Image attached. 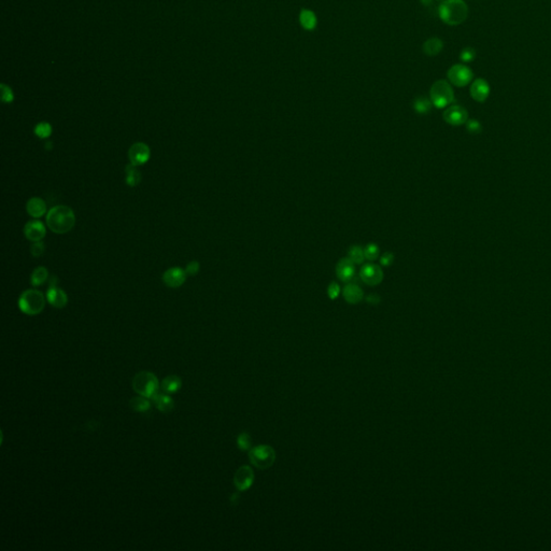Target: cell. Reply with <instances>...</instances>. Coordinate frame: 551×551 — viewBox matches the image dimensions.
<instances>
[{"label": "cell", "instance_id": "6da1fadb", "mask_svg": "<svg viewBox=\"0 0 551 551\" xmlns=\"http://www.w3.org/2000/svg\"><path fill=\"white\" fill-rule=\"evenodd\" d=\"M47 224L55 234L68 233L76 224L75 212L67 206H55L48 212Z\"/></svg>", "mask_w": 551, "mask_h": 551}, {"label": "cell", "instance_id": "7a4b0ae2", "mask_svg": "<svg viewBox=\"0 0 551 551\" xmlns=\"http://www.w3.org/2000/svg\"><path fill=\"white\" fill-rule=\"evenodd\" d=\"M439 18L445 24L458 26L468 17V7L463 0H444L438 8Z\"/></svg>", "mask_w": 551, "mask_h": 551}, {"label": "cell", "instance_id": "3957f363", "mask_svg": "<svg viewBox=\"0 0 551 551\" xmlns=\"http://www.w3.org/2000/svg\"><path fill=\"white\" fill-rule=\"evenodd\" d=\"M46 306L43 293L38 290H27L22 293L19 299V307L22 312L28 315L39 314Z\"/></svg>", "mask_w": 551, "mask_h": 551}, {"label": "cell", "instance_id": "277c9868", "mask_svg": "<svg viewBox=\"0 0 551 551\" xmlns=\"http://www.w3.org/2000/svg\"><path fill=\"white\" fill-rule=\"evenodd\" d=\"M133 388L139 395L153 399L158 393L159 384L157 377L150 372H140L135 375L133 379Z\"/></svg>", "mask_w": 551, "mask_h": 551}, {"label": "cell", "instance_id": "5b68a950", "mask_svg": "<svg viewBox=\"0 0 551 551\" xmlns=\"http://www.w3.org/2000/svg\"><path fill=\"white\" fill-rule=\"evenodd\" d=\"M430 97L433 106L443 109L454 101V92L451 84L446 80H438L432 85Z\"/></svg>", "mask_w": 551, "mask_h": 551}, {"label": "cell", "instance_id": "8992f818", "mask_svg": "<svg viewBox=\"0 0 551 551\" xmlns=\"http://www.w3.org/2000/svg\"><path fill=\"white\" fill-rule=\"evenodd\" d=\"M249 459L252 465L260 469H266L273 466L276 460V452L273 447L261 445L252 448L249 452Z\"/></svg>", "mask_w": 551, "mask_h": 551}, {"label": "cell", "instance_id": "52a82bcc", "mask_svg": "<svg viewBox=\"0 0 551 551\" xmlns=\"http://www.w3.org/2000/svg\"><path fill=\"white\" fill-rule=\"evenodd\" d=\"M449 82L457 87H464L472 82L474 73L471 68L463 64L453 65L447 72Z\"/></svg>", "mask_w": 551, "mask_h": 551}, {"label": "cell", "instance_id": "ba28073f", "mask_svg": "<svg viewBox=\"0 0 551 551\" xmlns=\"http://www.w3.org/2000/svg\"><path fill=\"white\" fill-rule=\"evenodd\" d=\"M359 278L367 285H378L384 280V271L376 264H366L359 270Z\"/></svg>", "mask_w": 551, "mask_h": 551}, {"label": "cell", "instance_id": "9c48e42d", "mask_svg": "<svg viewBox=\"0 0 551 551\" xmlns=\"http://www.w3.org/2000/svg\"><path fill=\"white\" fill-rule=\"evenodd\" d=\"M443 117L446 123L452 126H460L465 124L468 120V113L465 108L459 105H453L448 107L443 114Z\"/></svg>", "mask_w": 551, "mask_h": 551}, {"label": "cell", "instance_id": "30bf717a", "mask_svg": "<svg viewBox=\"0 0 551 551\" xmlns=\"http://www.w3.org/2000/svg\"><path fill=\"white\" fill-rule=\"evenodd\" d=\"M150 156L151 151L149 145L143 142H136L129 148L128 158L130 160V164L137 167L145 164L150 159Z\"/></svg>", "mask_w": 551, "mask_h": 551}, {"label": "cell", "instance_id": "8fae6325", "mask_svg": "<svg viewBox=\"0 0 551 551\" xmlns=\"http://www.w3.org/2000/svg\"><path fill=\"white\" fill-rule=\"evenodd\" d=\"M254 481V474L252 468L244 465L237 469L234 476V484L239 491H246L252 486Z\"/></svg>", "mask_w": 551, "mask_h": 551}, {"label": "cell", "instance_id": "7c38bea8", "mask_svg": "<svg viewBox=\"0 0 551 551\" xmlns=\"http://www.w3.org/2000/svg\"><path fill=\"white\" fill-rule=\"evenodd\" d=\"M187 276L188 275L186 273V270H183L182 268H179V267L169 268L163 275V282L168 286V288L177 289V288H180L181 285L185 284L187 280Z\"/></svg>", "mask_w": 551, "mask_h": 551}, {"label": "cell", "instance_id": "4fadbf2b", "mask_svg": "<svg viewBox=\"0 0 551 551\" xmlns=\"http://www.w3.org/2000/svg\"><path fill=\"white\" fill-rule=\"evenodd\" d=\"M469 93L475 101L484 102L490 95V85L484 79H476L473 81Z\"/></svg>", "mask_w": 551, "mask_h": 551}, {"label": "cell", "instance_id": "5bb4252c", "mask_svg": "<svg viewBox=\"0 0 551 551\" xmlns=\"http://www.w3.org/2000/svg\"><path fill=\"white\" fill-rule=\"evenodd\" d=\"M46 226L39 220H33L26 223L24 227V234L28 240L34 242L40 241L46 236Z\"/></svg>", "mask_w": 551, "mask_h": 551}, {"label": "cell", "instance_id": "9a60e30c", "mask_svg": "<svg viewBox=\"0 0 551 551\" xmlns=\"http://www.w3.org/2000/svg\"><path fill=\"white\" fill-rule=\"evenodd\" d=\"M355 274L354 263L349 258L341 259L336 266L337 278L342 282H350Z\"/></svg>", "mask_w": 551, "mask_h": 551}, {"label": "cell", "instance_id": "2e32d148", "mask_svg": "<svg viewBox=\"0 0 551 551\" xmlns=\"http://www.w3.org/2000/svg\"><path fill=\"white\" fill-rule=\"evenodd\" d=\"M48 302L55 308H64L68 304V296L65 291L57 286H50L47 292Z\"/></svg>", "mask_w": 551, "mask_h": 551}, {"label": "cell", "instance_id": "e0dca14e", "mask_svg": "<svg viewBox=\"0 0 551 551\" xmlns=\"http://www.w3.org/2000/svg\"><path fill=\"white\" fill-rule=\"evenodd\" d=\"M26 210L28 212V215L31 217L39 219V218H41V217H43L46 215L47 205H46L45 201L41 200V198L33 197L27 202Z\"/></svg>", "mask_w": 551, "mask_h": 551}, {"label": "cell", "instance_id": "ac0fdd59", "mask_svg": "<svg viewBox=\"0 0 551 551\" xmlns=\"http://www.w3.org/2000/svg\"><path fill=\"white\" fill-rule=\"evenodd\" d=\"M342 295H343V298L346 299L347 303L351 305H355V304H358L363 299L364 293H363V290L359 288L358 285L349 283L343 288Z\"/></svg>", "mask_w": 551, "mask_h": 551}, {"label": "cell", "instance_id": "d6986e66", "mask_svg": "<svg viewBox=\"0 0 551 551\" xmlns=\"http://www.w3.org/2000/svg\"><path fill=\"white\" fill-rule=\"evenodd\" d=\"M299 23L305 31L311 32L317 27L318 19L314 12L309 9H302L299 12Z\"/></svg>", "mask_w": 551, "mask_h": 551}, {"label": "cell", "instance_id": "ffe728a7", "mask_svg": "<svg viewBox=\"0 0 551 551\" xmlns=\"http://www.w3.org/2000/svg\"><path fill=\"white\" fill-rule=\"evenodd\" d=\"M444 49V42L442 39L437 38V37H432V38L428 39L423 43L422 50L423 53L428 56H436Z\"/></svg>", "mask_w": 551, "mask_h": 551}, {"label": "cell", "instance_id": "44dd1931", "mask_svg": "<svg viewBox=\"0 0 551 551\" xmlns=\"http://www.w3.org/2000/svg\"><path fill=\"white\" fill-rule=\"evenodd\" d=\"M182 386V380L177 375H170L161 381L160 389L167 394H173L178 392Z\"/></svg>", "mask_w": 551, "mask_h": 551}, {"label": "cell", "instance_id": "7402d4cb", "mask_svg": "<svg viewBox=\"0 0 551 551\" xmlns=\"http://www.w3.org/2000/svg\"><path fill=\"white\" fill-rule=\"evenodd\" d=\"M152 400H153L154 404H155L156 408L159 411H161V413H165V414L170 413V411L174 407L173 400L167 393L166 394H158L157 393Z\"/></svg>", "mask_w": 551, "mask_h": 551}, {"label": "cell", "instance_id": "603a6c76", "mask_svg": "<svg viewBox=\"0 0 551 551\" xmlns=\"http://www.w3.org/2000/svg\"><path fill=\"white\" fill-rule=\"evenodd\" d=\"M125 174H126L125 180H126L127 186H129L131 188H135L138 185H140V182L142 180V174H141L140 170H139V169L137 168V166H135L133 164L127 165L126 169H125Z\"/></svg>", "mask_w": 551, "mask_h": 551}, {"label": "cell", "instance_id": "cb8c5ba5", "mask_svg": "<svg viewBox=\"0 0 551 551\" xmlns=\"http://www.w3.org/2000/svg\"><path fill=\"white\" fill-rule=\"evenodd\" d=\"M129 406L135 411H137V413H145V411L150 410L151 402L145 396H135V398L130 400Z\"/></svg>", "mask_w": 551, "mask_h": 551}, {"label": "cell", "instance_id": "d4e9b609", "mask_svg": "<svg viewBox=\"0 0 551 551\" xmlns=\"http://www.w3.org/2000/svg\"><path fill=\"white\" fill-rule=\"evenodd\" d=\"M48 277H49V271L46 267H42V266L37 267L34 270V273L32 274L31 282L34 286H39L47 281Z\"/></svg>", "mask_w": 551, "mask_h": 551}, {"label": "cell", "instance_id": "484cf974", "mask_svg": "<svg viewBox=\"0 0 551 551\" xmlns=\"http://www.w3.org/2000/svg\"><path fill=\"white\" fill-rule=\"evenodd\" d=\"M432 101L431 99H428L425 97H418L414 101V109L415 111L419 114H425L429 113L432 109Z\"/></svg>", "mask_w": 551, "mask_h": 551}, {"label": "cell", "instance_id": "4316f807", "mask_svg": "<svg viewBox=\"0 0 551 551\" xmlns=\"http://www.w3.org/2000/svg\"><path fill=\"white\" fill-rule=\"evenodd\" d=\"M348 253H349L348 258L354 264H362L365 260L364 249H362L361 247H358V246H352L349 249Z\"/></svg>", "mask_w": 551, "mask_h": 551}, {"label": "cell", "instance_id": "83f0119b", "mask_svg": "<svg viewBox=\"0 0 551 551\" xmlns=\"http://www.w3.org/2000/svg\"><path fill=\"white\" fill-rule=\"evenodd\" d=\"M35 134L36 136H38L41 139L49 138L51 134H52V126H51V124L48 122H41L36 125Z\"/></svg>", "mask_w": 551, "mask_h": 551}, {"label": "cell", "instance_id": "f1b7e54d", "mask_svg": "<svg viewBox=\"0 0 551 551\" xmlns=\"http://www.w3.org/2000/svg\"><path fill=\"white\" fill-rule=\"evenodd\" d=\"M379 253H380V250H379L378 246L375 245V244L367 245L366 248L364 249L365 259L371 261V262L376 261L378 259V256H379Z\"/></svg>", "mask_w": 551, "mask_h": 551}, {"label": "cell", "instance_id": "f546056e", "mask_svg": "<svg viewBox=\"0 0 551 551\" xmlns=\"http://www.w3.org/2000/svg\"><path fill=\"white\" fill-rule=\"evenodd\" d=\"M237 445L241 450H250V448H251V437H250L248 433H241L237 438Z\"/></svg>", "mask_w": 551, "mask_h": 551}, {"label": "cell", "instance_id": "4dcf8cb0", "mask_svg": "<svg viewBox=\"0 0 551 551\" xmlns=\"http://www.w3.org/2000/svg\"><path fill=\"white\" fill-rule=\"evenodd\" d=\"M476 57V51L473 48H465L461 51L460 53V60L464 63H471L475 60Z\"/></svg>", "mask_w": 551, "mask_h": 551}, {"label": "cell", "instance_id": "1f68e13d", "mask_svg": "<svg viewBox=\"0 0 551 551\" xmlns=\"http://www.w3.org/2000/svg\"><path fill=\"white\" fill-rule=\"evenodd\" d=\"M0 89H2V100L6 102V104H10V102H12L14 99V95L10 87L6 84H2L0 85Z\"/></svg>", "mask_w": 551, "mask_h": 551}, {"label": "cell", "instance_id": "d6a6232c", "mask_svg": "<svg viewBox=\"0 0 551 551\" xmlns=\"http://www.w3.org/2000/svg\"><path fill=\"white\" fill-rule=\"evenodd\" d=\"M466 128L472 134H478L481 131V125L477 120H467L465 123Z\"/></svg>", "mask_w": 551, "mask_h": 551}, {"label": "cell", "instance_id": "836d02e7", "mask_svg": "<svg viewBox=\"0 0 551 551\" xmlns=\"http://www.w3.org/2000/svg\"><path fill=\"white\" fill-rule=\"evenodd\" d=\"M31 252H32L34 258H39V256H41L43 254V252H45V244H43V242H41V241L35 242V244L31 248Z\"/></svg>", "mask_w": 551, "mask_h": 551}, {"label": "cell", "instance_id": "e575fe53", "mask_svg": "<svg viewBox=\"0 0 551 551\" xmlns=\"http://www.w3.org/2000/svg\"><path fill=\"white\" fill-rule=\"evenodd\" d=\"M200 268H201V265L200 263L196 262V261H193L189 263L187 265V268H186V273L188 276H195L196 274H198V271H200Z\"/></svg>", "mask_w": 551, "mask_h": 551}, {"label": "cell", "instance_id": "d590c367", "mask_svg": "<svg viewBox=\"0 0 551 551\" xmlns=\"http://www.w3.org/2000/svg\"><path fill=\"white\" fill-rule=\"evenodd\" d=\"M327 293H328V296H329L330 299H336L338 297V295H339V293H340L339 285H338L336 282H332L328 286Z\"/></svg>", "mask_w": 551, "mask_h": 551}, {"label": "cell", "instance_id": "8d00e7d4", "mask_svg": "<svg viewBox=\"0 0 551 551\" xmlns=\"http://www.w3.org/2000/svg\"><path fill=\"white\" fill-rule=\"evenodd\" d=\"M394 261V255L392 253H385L383 256H381L380 259V263L383 266H390L391 264L393 263Z\"/></svg>", "mask_w": 551, "mask_h": 551}, {"label": "cell", "instance_id": "74e56055", "mask_svg": "<svg viewBox=\"0 0 551 551\" xmlns=\"http://www.w3.org/2000/svg\"><path fill=\"white\" fill-rule=\"evenodd\" d=\"M366 300L371 305H378L380 303V297L378 295H375V294H372V295L367 296Z\"/></svg>", "mask_w": 551, "mask_h": 551}, {"label": "cell", "instance_id": "f35d334b", "mask_svg": "<svg viewBox=\"0 0 551 551\" xmlns=\"http://www.w3.org/2000/svg\"><path fill=\"white\" fill-rule=\"evenodd\" d=\"M420 3L424 6V7H429L432 5L433 0H420Z\"/></svg>", "mask_w": 551, "mask_h": 551}, {"label": "cell", "instance_id": "ab89813d", "mask_svg": "<svg viewBox=\"0 0 551 551\" xmlns=\"http://www.w3.org/2000/svg\"><path fill=\"white\" fill-rule=\"evenodd\" d=\"M52 148H53V144H52V142H51V141H48V142H47V144H46V149H47V150H51V149H52Z\"/></svg>", "mask_w": 551, "mask_h": 551}, {"label": "cell", "instance_id": "60d3db41", "mask_svg": "<svg viewBox=\"0 0 551 551\" xmlns=\"http://www.w3.org/2000/svg\"><path fill=\"white\" fill-rule=\"evenodd\" d=\"M438 2H444V0H438Z\"/></svg>", "mask_w": 551, "mask_h": 551}]
</instances>
